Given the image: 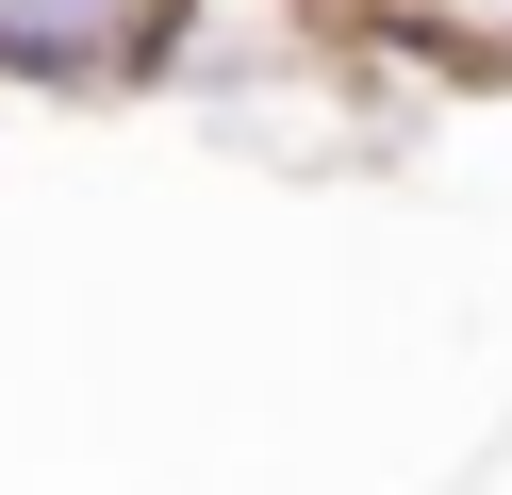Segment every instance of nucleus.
Returning <instances> with one entry per match:
<instances>
[{"label":"nucleus","instance_id":"1","mask_svg":"<svg viewBox=\"0 0 512 495\" xmlns=\"http://www.w3.org/2000/svg\"><path fill=\"white\" fill-rule=\"evenodd\" d=\"M116 50H133V0H0V66H34V83H83Z\"/></svg>","mask_w":512,"mask_h":495}]
</instances>
